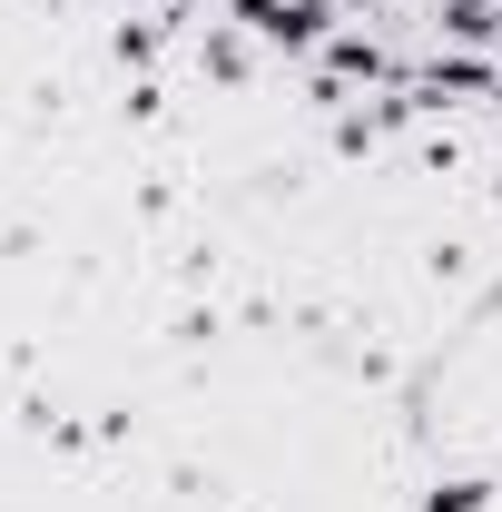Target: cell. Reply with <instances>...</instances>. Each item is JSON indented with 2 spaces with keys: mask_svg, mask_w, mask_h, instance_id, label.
Segmentation results:
<instances>
[{
  "mask_svg": "<svg viewBox=\"0 0 502 512\" xmlns=\"http://www.w3.org/2000/svg\"><path fill=\"white\" fill-rule=\"evenodd\" d=\"M237 10H247V20L276 40V50H306L315 30H325V10H315V0H237Z\"/></svg>",
  "mask_w": 502,
  "mask_h": 512,
  "instance_id": "1",
  "label": "cell"
},
{
  "mask_svg": "<svg viewBox=\"0 0 502 512\" xmlns=\"http://www.w3.org/2000/svg\"><path fill=\"white\" fill-rule=\"evenodd\" d=\"M424 512H483V483H443V493H434Z\"/></svg>",
  "mask_w": 502,
  "mask_h": 512,
  "instance_id": "2",
  "label": "cell"
}]
</instances>
